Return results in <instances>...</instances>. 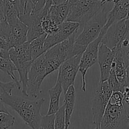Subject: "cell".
<instances>
[{
  "mask_svg": "<svg viewBox=\"0 0 129 129\" xmlns=\"http://www.w3.org/2000/svg\"><path fill=\"white\" fill-rule=\"evenodd\" d=\"M69 13V7L66 4L54 5H52L48 11L47 17L56 25L59 26L66 21Z\"/></svg>",
  "mask_w": 129,
  "mask_h": 129,
  "instance_id": "cell-19",
  "label": "cell"
},
{
  "mask_svg": "<svg viewBox=\"0 0 129 129\" xmlns=\"http://www.w3.org/2000/svg\"><path fill=\"white\" fill-rule=\"evenodd\" d=\"M77 32L69 39L51 47L44 53L48 75L52 74L64 62L73 56L74 41Z\"/></svg>",
  "mask_w": 129,
  "mask_h": 129,
  "instance_id": "cell-5",
  "label": "cell"
},
{
  "mask_svg": "<svg viewBox=\"0 0 129 129\" xmlns=\"http://www.w3.org/2000/svg\"><path fill=\"white\" fill-rule=\"evenodd\" d=\"M0 112L9 113L8 110H7V108H6L5 106L4 105V103L1 100V98H0Z\"/></svg>",
  "mask_w": 129,
  "mask_h": 129,
  "instance_id": "cell-33",
  "label": "cell"
},
{
  "mask_svg": "<svg viewBox=\"0 0 129 129\" xmlns=\"http://www.w3.org/2000/svg\"><path fill=\"white\" fill-rule=\"evenodd\" d=\"M104 5L98 0H80L69 7V13L66 21L78 22L80 24L79 28H81Z\"/></svg>",
  "mask_w": 129,
  "mask_h": 129,
  "instance_id": "cell-6",
  "label": "cell"
},
{
  "mask_svg": "<svg viewBox=\"0 0 129 129\" xmlns=\"http://www.w3.org/2000/svg\"><path fill=\"white\" fill-rule=\"evenodd\" d=\"M67 0H53V5H59L66 3Z\"/></svg>",
  "mask_w": 129,
  "mask_h": 129,
  "instance_id": "cell-35",
  "label": "cell"
},
{
  "mask_svg": "<svg viewBox=\"0 0 129 129\" xmlns=\"http://www.w3.org/2000/svg\"><path fill=\"white\" fill-rule=\"evenodd\" d=\"M0 57L4 58H10L9 51L4 50L0 48Z\"/></svg>",
  "mask_w": 129,
  "mask_h": 129,
  "instance_id": "cell-31",
  "label": "cell"
},
{
  "mask_svg": "<svg viewBox=\"0 0 129 129\" xmlns=\"http://www.w3.org/2000/svg\"><path fill=\"white\" fill-rule=\"evenodd\" d=\"M55 115H45L42 117L41 128L43 129H54Z\"/></svg>",
  "mask_w": 129,
  "mask_h": 129,
  "instance_id": "cell-27",
  "label": "cell"
},
{
  "mask_svg": "<svg viewBox=\"0 0 129 129\" xmlns=\"http://www.w3.org/2000/svg\"><path fill=\"white\" fill-rule=\"evenodd\" d=\"M32 4V13H36L40 12L44 8L46 4V0H30Z\"/></svg>",
  "mask_w": 129,
  "mask_h": 129,
  "instance_id": "cell-29",
  "label": "cell"
},
{
  "mask_svg": "<svg viewBox=\"0 0 129 129\" xmlns=\"http://www.w3.org/2000/svg\"><path fill=\"white\" fill-rule=\"evenodd\" d=\"M123 103L125 111L128 116H129V87H125V90L123 93Z\"/></svg>",
  "mask_w": 129,
  "mask_h": 129,
  "instance_id": "cell-30",
  "label": "cell"
},
{
  "mask_svg": "<svg viewBox=\"0 0 129 129\" xmlns=\"http://www.w3.org/2000/svg\"><path fill=\"white\" fill-rule=\"evenodd\" d=\"M126 32L125 18L116 21L107 30L101 43L105 44L112 50L121 41Z\"/></svg>",
  "mask_w": 129,
  "mask_h": 129,
  "instance_id": "cell-12",
  "label": "cell"
},
{
  "mask_svg": "<svg viewBox=\"0 0 129 129\" xmlns=\"http://www.w3.org/2000/svg\"><path fill=\"white\" fill-rule=\"evenodd\" d=\"M98 1H100V2H102V1H103V0H98Z\"/></svg>",
  "mask_w": 129,
  "mask_h": 129,
  "instance_id": "cell-37",
  "label": "cell"
},
{
  "mask_svg": "<svg viewBox=\"0 0 129 129\" xmlns=\"http://www.w3.org/2000/svg\"><path fill=\"white\" fill-rule=\"evenodd\" d=\"M45 58L43 53L32 63L28 72L27 86V96L36 98L41 93V86L43 80L48 76Z\"/></svg>",
  "mask_w": 129,
  "mask_h": 129,
  "instance_id": "cell-8",
  "label": "cell"
},
{
  "mask_svg": "<svg viewBox=\"0 0 129 129\" xmlns=\"http://www.w3.org/2000/svg\"><path fill=\"white\" fill-rule=\"evenodd\" d=\"M126 69L129 68V30L118 43Z\"/></svg>",
  "mask_w": 129,
  "mask_h": 129,
  "instance_id": "cell-22",
  "label": "cell"
},
{
  "mask_svg": "<svg viewBox=\"0 0 129 129\" xmlns=\"http://www.w3.org/2000/svg\"><path fill=\"white\" fill-rule=\"evenodd\" d=\"M82 54V53H80L69 58L59 67L57 79L61 82L64 94L71 85H74L77 74L79 71Z\"/></svg>",
  "mask_w": 129,
  "mask_h": 129,
  "instance_id": "cell-10",
  "label": "cell"
},
{
  "mask_svg": "<svg viewBox=\"0 0 129 129\" xmlns=\"http://www.w3.org/2000/svg\"><path fill=\"white\" fill-rule=\"evenodd\" d=\"M47 35H48L47 34H44L41 36L34 39L31 42H28L33 61L36 60L37 58H39L46 52L44 49V42Z\"/></svg>",
  "mask_w": 129,
  "mask_h": 129,
  "instance_id": "cell-20",
  "label": "cell"
},
{
  "mask_svg": "<svg viewBox=\"0 0 129 129\" xmlns=\"http://www.w3.org/2000/svg\"><path fill=\"white\" fill-rule=\"evenodd\" d=\"M105 6L82 27V32L75 38L73 56L83 53L87 46L99 37L107 22L108 12Z\"/></svg>",
  "mask_w": 129,
  "mask_h": 129,
  "instance_id": "cell-3",
  "label": "cell"
},
{
  "mask_svg": "<svg viewBox=\"0 0 129 129\" xmlns=\"http://www.w3.org/2000/svg\"><path fill=\"white\" fill-rule=\"evenodd\" d=\"M106 32V30L102 29L100 36L95 40L90 43L87 46L82 54L79 64V71L82 75V90L85 92L86 91V77L88 70L98 61L99 46L101 42L103 37Z\"/></svg>",
  "mask_w": 129,
  "mask_h": 129,
  "instance_id": "cell-9",
  "label": "cell"
},
{
  "mask_svg": "<svg viewBox=\"0 0 129 129\" xmlns=\"http://www.w3.org/2000/svg\"><path fill=\"white\" fill-rule=\"evenodd\" d=\"M10 26L4 17H0V36L8 41Z\"/></svg>",
  "mask_w": 129,
  "mask_h": 129,
  "instance_id": "cell-28",
  "label": "cell"
},
{
  "mask_svg": "<svg viewBox=\"0 0 129 129\" xmlns=\"http://www.w3.org/2000/svg\"><path fill=\"white\" fill-rule=\"evenodd\" d=\"M0 17H4V6H3V0H0Z\"/></svg>",
  "mask_w": 129,
  "mask_h": 129,
  "instance_id": "cell-34",
  "label": "cell"
},
{
  "mask_svg": "<svg viewBox=\"0 0 129 129\" xmlns=\"http://www.w3.org/2000/svg\"><path fill=\"white\" fill-rule=\"evenodd\" d=\"M115 54L113 62L112 64V69L115 72L116 78L120 83L125 87L126 85L127 70L125 62L123 59L121 49L119 44L112 49Z\"/></svg>",
  "mask_w": 129,
  "mask_h": 129,
  "instance_id": "cell-16",
  "label": "cell"
},
{
  "mask_svg": "<svg viewBox=\"0 0 129 129\" xmlns=\"http://www.w3.org/2000/svg\"><path fill=\"white\" fill-rule=\"evenodd\" d=\"M123 100V93L113 92L99 129H129V116Z\"/></svg>",
  "mask_w": 129,
  "mask_h": 129,
  "instance_id": "cell-2",
  "label": "cell"
},
{
  "mask_svg": "<svg viewBox=\"0 0 129 129\" xmlns=\"http://www.w3.org/2000/svg\"><path fill=\"white\" fill-rule=\"evenodd\" d=\"M10 34L8 41L11 48L17 47L27 42L28 27L18 18L9 25Z\"/></svg>",
  "mask_w": 129,
  "mask_h": 129,
  "instance_id": "cell-14",
  "label": "cell"
},
{
  "mask_svg": "<svg viewBox=\"0 0 129 129\" xmlns=\"http://www.w3.org/2000/svg\"><path fill=\"white\" fill-rule=\"evenodd\" d=\"M7 1L13 4L20 11V0H7Z\"/></svg>",
  "mask_w": 129,
  "mask_h": 129,
  "instance_id": "cell-32",
  "label": "cell"
},
{
  "mask_svg": "<svg viewBox=\"0 0 129 129\" xmlns=\"http://www.w3.org/2000/svg\"><path fill=\"white\" fill-rule=\"evenodd\" d=\"M115 54L114 52L103 43H100L99 46L98 62L100 68V80L107 81L112 69Z\"/></svg>",
  "mask_w": 129,
  "mask_h": 129,
  "instance_id": "cell-13",
  "label": "cell"
},
{
  "mask_svg": "<svg viewBox=\"0 0 129 129\" xmlns=\"http://www.w3.org/2000/svg\"><path fill=\"white\" fill-rule=\"evenodd\" d=\"M54 129H64L65 119H64V107L62 105L58 111L55 113L54 118Z\"/></svg>",
  "mask_w": 129,
  "mask_h": 129,
  "instance_id": "cell-25",
  "label": "cell"
},
{
  "mask_svg": "<svg viewBox=\"0 0 129 129\" xmlns=\"http://www.w3.org/2000/svg\"><path fill=\"white\" fill-rule=\"evenodd\" d=\"M9 57L19 74V82L22 86V92L27 96V86L28 72L34 61L31 55L29 43L26 42L19 46L11 48L9 50Z\"/></svg>",
  "mask_w": 129,
  "mask_h": 129,
  "instance_id": "cell-4",
  "label": "cell"
},
{
  "mask_svg": "<svg viewBox=\"0 0 129 129\" xmlns=\"http://www.w3.org/2000/svg\"><path fill=\"white\" fill-rule=\"evenodd\" d=\"M79 1H80V0H67L65 3L70 7H71V6L74 5V4L77 3V2H79Z\"/></svg>",
  "mask_w": 129,
  "mask_h": 129,
  "instance_id": "cell-36",
  "label": "cell"
},
{
  "mask_svg": "<svg viewBox=\"0 0 129 129\" xmlns=\"http://www.w3.org/2000/svg\"><path fill=\"white\" fill-rule=\"evenodd\" d=\"M0 98L20 116L26 125L32 129H40L43 117L41 110L45 101L44 98L32 101L4 92L0 94Z\"/></svg>",
  "mask_w": 129,
  "mask_h": 129,
  "instance_id": "cell-1",
  "label": "cell"
},
{
  "mask_svg": "<svg viewBox=\"0 0 129 129\" xmlns=\"http://www.w3.org/2000/svg\"><path fill=\"white\" fill-rule=\"evenodd\" d=\"M0 70L7 74L18 85V90H22V86L18 79L15 75V72L17 71L15 64L10 58H4L0 57Z\"/></svg>",
  "mask_w": 129,
  "mask_h": 129,
  "instance_id": "cell-21",
  "label": "cell"
},
{
  "mask_svg": "<svg viewBox=\"0 0 129 129\" xmlns=\"http://www.w3.org/2000/svg\"><path fill=\"white\" fill-rule=\"evenodd\" d=\"M76 99V92L74 85H71L64 94L63 104L64 107V119L65 127L64 129H69L71 123V118L74 110Z\"/></svg>",
  "mask_w": 129,
  "mask_h": 129,
  "instance_id": "cell-17",
  "label": "cell"
},
{
  "mask_svg": "<svg viewBox=\"0 0 129 129\" xmlns=\"http://www.w3.org/2000/svg\"><path fill=\"white\" fill-rule=\"evenodd\" d=\"M113 91L108 81H100L92 97V121L95 129H99Z\"/></svg>",
  "mask_w": 129,
  "mask_h": 129,
  "instance_id": "cell-7",
  "label": "cell"
},
{
  "mask_svg": "<svg viewBox=\"0 0 129 129\" xmlns=\"http://www.w3.org/2000/svg\"><path fill=\"white\" fill-rule=\"evenodd\" d=\"M129 9V0H119L115 3L112 9L108 12L107 22L104 28L108 29L115 22L126 18Z\"/></svg>",
  "mask_w": 129,
  "mask_h": 129,
  "instance_id": "cell-15",
  "label": "cell"
},
{
  "mask_svg": "<svg viewBox=\"0 0 129 129\" xmlns=\"http://www.w3.org/2000/svg\"><path fill=\"white\" fill-rule=\"evenodd\" d=\"M16 87L18 89V84L13 80L9 82H3L0 80V94L4 92L12 95V90Z\"/></svg>",
  "mask_w": 129,
  "mask_h": 129,
  "instance_id": "cell-26",
  "label": "cell"
},
{
  "mask_svg": "<svg viewBox=\"0 0 129 129\" xmlns=\"http://www.w3.org/2000/svg\"><path fill=\"white\" fill-rule=\"evenodd\" d=\"M15 118L10 113L0 112V129H8L15 123Z\"/></svg>",
  "mask_w": 129,
  "mask_h": 129,
  "instance_id": "cell-24",
  "label": "cell"
},
{
  "mask_svg": "<svg viewBox=\"0 0 129 129\" xmlns=\"http://www.w3.org/2000/svg\"><path fill=\"white\" fill-rule=\"evenodd\" d=\"M63 91L61 82L57 79L54 87L48 90L49 95V105L47 115H55L59 109V99Z\"/></svg>",
  "mask_w": 129,
  "mask_h": 129,
  "instance_id": "cell-18",
  "label": "cell"
},
{
  "mask_svg": "<svg viewBox=\"0 0 129 129\" xmlns=\"http://www.w3.org/2000/svg\"><path fill=\"white\" fill-rule=\"evenodd\" d=\"M107 81L110 89L113 92H120L121 93H123L125 87L118 80L115 74V72L113 69H111V72H110V76H109Z\"/></svg>",
  "mask_w": 129,
  "mask_h": 129,
  "instance_id": "cell-23",
  "label": "cell"
},
{
  "mask_svg": "<svg viewBox=\"0 0 129 129\" xmlns=\"http://www.w3.org/2000/svg\"><path fill=\"white\" fill-rule=\"evenodd\" d=\"M80 24L78 22L64 21L59 25L56 31L47 35L44 42V49L46 51L51 47L69 39L72 34L77 32Z\"/></svg>",
  "mask_w": 129,
  "mask_h": 129,
  "instance_id": "cell-11",
  "label": "cell"
}]
</instances>
